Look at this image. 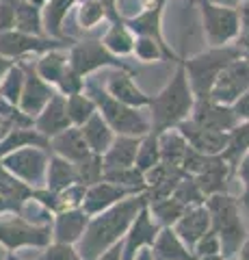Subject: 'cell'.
<instances>
[{"label": "cell", "mask_w": 249, "mask_h": 260, "mask_svg": "<svg viewBox=\"0 0 249 260\" xmlns=\"http://www.w3.org/2000/svg\"><path fill=\"white\" fill-rule=\"evenodd\" d=\"M238 15H240V32H249V0L238 7Z\"/></svg>", "instance_id": "681fc988"}, {"label": "cell", "mask_w": 249, "mask_h": 260, "mask_svg": "<svg viewBox=\"0 0 249 260\" xmlns=\"http://www.w3.org/2000/svg\"><path fill=\"white\" fill-rule=\"evenodd\" d=\"M158 145H160V162L182 169L184 156H187V152H189V143L184 141V137L178 133V128H171L160 135Z\"/></svg>", "instance_id": "f1b7e54d"}, {"label": "cell", "mask_w": 249, "mask_h": 260, "mask_svg": "<svg viewBox=\"0 0 249 260\" xmlns=\"http://www.w3.org/2000/svg\"><path fill=\"white\" fill-rule=\"evenodd\" d=\"M95 260H124V245H122V241L115 243L113 247H109L104 254H100Z\"/></svg>", "instance_id": "c3c4849f"}, {"label": "cell", "mask_w": 249, "mask_h": 260, "mask_svg": "<svg viewBox=\"0 0 249 260\" xmlns=\"http://www.w3.org/2000/svg\"><path fill=\"white\" fill-rule=\"evenodd\" d=\"M15 28V0H0V32Z\"/></svg>", "instance_id": "f6af8a7d"}, {"label": "cell", "mask_w": 249, "mask_h": 260, "mask_svg": "<svg viewBox=\"0 0 249 260\" xmlns=\"http://www.w3.org/2000/svg\"><path fill=\"white\" fill-rule=\"evenodd\" d=\"M20 148H42L48 150L50 148V139L44 137L42 133H37L33 126H26V128H13L9 130L3 139H0V158L5 154H9L13 150H20Z\"/></svg>", "instance_id": "484cf974"}, {"label": "cell", "mask_w": 249, "mask_h": 260, "mask_svg": "<svg viewBox=\"0 0 249 260\" xmlns=\"http://www.w3.org/2000/svg\"><path fill=\"white\" fill-rule=\"evenodd\" d=\"M106 93L115 98L117 102L128 104L132 109H143L150 104V95L143 93L134 83V74L126 70H113L111 76L106 78Z\"/></svg>", "instance_id": "ac0fdd59"}, {"label": "cell", "mask_w": 249, "mask_h": 260, "mask_svg": "<svg viewBox=\"0 0 249 260\" xmlns=\"http://www.w3.org/2000/svg\"><path fill=\"white\" fill-rule=\"evenodd\" d=\"M158 232H160V225L152 219L150 208L146 204L139 213H136L130 228H128V232L124 234V239H122L124 260H134V256L139 254L141 249H150L152 243L156 241Z\"/></svg>", "instance_id": "5bb4252c"}, {"label": "cell", "mask_w": 249, "mask_h": 260, "mask_svg": "<svg viewBox=\"0 0 249 260\" xmlns=\"http://www.w3.org/2000/svg\"><path fill=\"white\" fill-rule=\"evenodd\" d=\"M148 208H150L152 219H154L160 228H173V223L178 221L182 213L187 210V206L180 204L173 195H167V198H150Z\"/></svg>", "instance_id": "1f68e13d"}, {"label": "cell", "mask_w": 249, "mask_h": 260, "mask_svg": "<svg viewBox=\"0 0 249 260\" xmlns=\"http://www.w3.org/2000/svg\"><path fill=\"white\" fill-rule=\"evenodd\" d=\"M67 61H69V68L78 72L80 76H89L93 72L104 70V68H111V70H126V72H132L134 70L128 65L126 61H122L119 56H115L113 52L106 50L100 39H85V42H74V46L69 48L67 52Z\"/></svg>", "instance_id": "ba28073f"}, {"label": "cell", "mask_w": 249, "mask_h": 260, "mask_svg": "<svg viewBox=\"0 0 249 260\" xmlns=\"http://www.w3.org/2000/svg\"><path fill=\"white\" fill-rule=\"evenodd\" d=\"M148 200H150V195L146 191V193L132 195V198H126L119 202V204L93 215L89 219V223H87L83 239H80L76 245L83 260H95L109 247H113L115 243L122 241L132 223V219L148 204Z\"/></svg>", "instance_id": "6da1fadb"}, {"label": "cell", "mask_w": 249, "mask_h": 260, "mask_svg": "<svg viewBox=\"0 0 249 260\" xmlns=\"http://www.w3.org/2000/svg\"><path fill=\"white\" fill-rule=\"evenodd\" d=\"M234 46L240 54V59H245L249 63V32H240V35L234 39Z\"/></svg>", "instance_id": "7dc6e473"}, {"label": "cell", "mask_w": 249, "mask_h": 260, "mask_svg": "<svg viewBox=\"0 0 249 260\" xmlns=\"http://www.w3.org/2000/svg\"><path fill=\"white\" fill-rule=\"evenodd\" d=\"M152 256L154 260H195L193 251L180 241L173 228H160L156 241L152 243Z\"/></svg>", "instance_id": "d4e9b609"}, {"label": "cell", "mask_w": 249, "mask_h": 260, "mask_svg": "<svg viewBox=\"0 0 249 260\" xmlns=\"http://www.w3.org/2000/svg\"><path fill=\"white\" fill-rule=\"evenodd\" d=\"M80 130H83V137H85L87 145H89V150L93 154H100V156L111 148V143L115 139V133L111 130V126L104 121L100 113H95L93 117L87 119L85 124L80 126Z\"/></svg>", "instance_id": "4316f807"}, {"label": "cell", "mask_w": 249, "mask_h": 260, "mask_svg": "<svg viewBox=\"0 0 249 260\" xmlns=\"http://www.w3.org/2000/svg\"><path fill=\"white\" fill-rule=\"evenodd\" d=\"M193 107H195V95H193L187 72L180 61L167 85L156 95L150 98V133L160 137L167 130L175 128L180 121L191 117Z\"/></svg>", "instance_id": "7a4b0ae2"}, {"label": "cell", "mask_w": 249, "mask_h": 260, "mask_svg": "<svg viewBox=\"0 0 249 260\" xmlns=\"http://www.w3.org/2000/svg\"><path fill=\"white\" fill-rule=\"evenodd\" d=\"M139 193H146V191H136V189H126V186H119L113 182H106V180H100L91 186H87L85 191V200H83V208L87 215L93 217L106 210L111 206L119 204L122 200L126 198H132V195H139Z\"/></svg>", "instance_id": "2e32d148"}, {"label": "cell", "mask_w": 249, "mask_h": 260, "mask_svg": "<svg viewBox=\"0 0 249 260\" xmlns=\"http://www.w3.org/2000/svg\"><path fill=\"white\" fill-rule=\"evenodd\" d=\"M234 176L240 180V186H243V193H240V204L245 206L247 215H249V150L243 154V158L236 162Z\"/></svg>", "instance_id": "ee69618b"}, {"label": "cell", "mask_w": 249, "mask_h": 260, "mask_svg": "<svg viewBox=\"0 0 249 260\" xmlns=\"http://www.w3.org/2000/svg\"><path fill=\"white\" fill-rule=\"evenodd\" d=\"M22 70H24V87H22V95L18 107L24 115H28L30 119H35L39 113L44 111V107L54 98L57 89L52 85H48L46 80L37 74L35 63L30 61H22Z\"/></svg>", "instance_id": "8fae6325"}, {"label": "cell", "mask_w": 249, "mask_h": 260, "mask_svg": "<svg viewBox=\"0 0 249 260\" xmlns=\"http://www.w3.org/2000/svg\"><path fill=\"white\" fill-rule=\"evenodd\" d=\"M50 150L57 154V156L74 162V165L80 162V160H85L91 154L89 145H87L85 137H83V130H80L78 126H69L67 130H63L61 135L52 137L50 139Z\"/></svg>", "instance_id": "7402d4cb"}, {"label": "cell", "mask_w": 249, "mask_h": 260, "mask_svg": "<svg viewBox=\"0 0 249 260\" xmlns=\"http://www.w3.org/2000/svg\"><path fill=\"white\" fill-rule=\"evenodd\" d=\"M76 169V180L83 186H91L95 182H100L104 178V167H102V156L100 154H89L85 160H80L74 165Z\"/></svg>", "instance_id": "74e56055"}, {"label": "cell", "mask_w": 249, "mask_h": 260, "mask_svg": "<svg viewBox=\"0 0 249 260\" xmlns=\"http://www.w3.org/2000/svg\"><path fill=\"white\" fill-rule=\"evenodd\" d=\"M35 260H83V256L78 254L76 245H63V243H50L42 256Z\"/></svg>", "instance_id": "b9f144b4"}, {"label": "cell", "mask_w": 249, "mask_h": 260, "mask_svg": "<svg viewBox=\"0 0 249 260\" xmlns=\"http://www.w3.org/2000/svg\"><path fill=\"white\" fill-rule=\"evenodd\" d=\"M223 260H238V258H223Z\"/></svg>", "instance_id": "6f0895ef"}, {"label": "cell", "mask_w": 249, "mask_h": 260, "mask_svg": "<svg viewBox=\"0 0 249 260\" xmlns=\"http://www.w3.org/2000/svg\"><path fill=\"white\" fill-rule=\"evenodd\" d=\"M195 260H223L221 254H217V256H197Z\"/></svg>", "instance_id": "11a10c76"}, {"label": "cell", "mask_w": 249, "mask_h": 260, "mask_svg": "<svg viewBox=\"0 0 249 260\" xmlns=\"http://www.w3.org/2000/svg\"><path fill=\"white\" fill-rule=\"evenodd\" d=\"M139 143H141V137L115 135V139H113V143H111V148L102 154V167H104V172H115V169L134 167Z\"/></svg>", "instance_id": "44dd1931"}, {"label": "cell", "mask_w": 249, "mask_h": 260, "mask_svg": "<svg viewBox=\"0 0 249 260\" xmlns=\"http://www.w3.org/2000/svg\"><path fill=\"white\" fill-rule=\"evenodd\" d=\"M134 260H154V256H152V251H150V249H141L139 254L134 256Z\"/></svg>", "instance_id": "db71d44e"}, {"label": "cell", "mask_w": 249, "mask_h": 260, "mask_svg": "<svg viewBox=\"0 0 249 260\" xmlns=\"http://www.w3.org/2000/svg\"><path fill=\"white\" fill-rule=\"evenodd\" d=\"M72 48L74 42H61V39H52L46 35H28V32L20 30H7L0 32V56L5 59H20V56L39 54L50 50H61V48Z\"/></svg>", "instance_id": "30bf717a"}, {"label": "cell", "mask_w": 249, "mask_h": 260, "mask_svg": "<svg viewBox=\"0 0 249 260\" xmlns=\"http://www.w3.org/2000/svg\"><path fill=\"white\" fill-rule=\"evenodd\" d=\"M206 208L210 213V230L221 241V256L236 258L240 245L247 237L245 223L240 219V200L230 193H215L206 198Z\"/></svg>", "instance_id": "3957f363"}, {"label": "cell", "mask_w": 249, "mask_h": 260, "mask_svg": "<svg viewBox=\"0 0 249 260\" xmlns=\"http://www.w3.org/2000/svg\"><path fill=\"white\" fill-rule=\"evenodd\" d=\"M72 184H78L76 180V169H74V162H69L65 158L52 154L48 158V169H46V189H50L54 193L59 191H65L67 186Z\"/></svg>", "instance_id": "83f0119b"}, {"label": "cell", "mask_w": 249, "mask_h": 260, "mask_svg": "<svg viewBox=\"0 0 249 260\" xmlns=\"http://www.w3.org/2000/svg\"><path fill=\"white\" fill-rule=\"evenodd\" d=\"M191 119L197 121L199 126H206L210 130H219V133H230V130H234L240 124L234 109L228 107V104L215 102L210 98H199V100H195Z\"/></svg>", "instance_id": "9a60e30c"}, {"label": "cell", "mask_w": 249, "mask_h": 260, "mask_svg": "<svg viewBox=\"0 0 249 260\" xmlns=\"http://www.w3.org/2000/svg\"><path fill=\"white\" fill-rule=\"evenodd\" d=\"M245 91H249V63L245 59H236L215 80L208 98L215 102L232 107Z\"/></svg>", "instance_id": "7c38bea8"}, {"label": "cell", "mask_w": 249, "mask_h": 260, "mask_svg": "<svg viewBox=\"0 0 249 260\" xmlns=\"http://www.w3.org/2000/svg\"><path fill=\"white\" fill-rule=\"evenodd\" d=\"M67 65H69L67 52H65V48H61V50L44 52L42 56H39V61H35V70L48 85L57 87L59 78L63 76V72L67 70Z\"/></svg>", "instance_id": "d6a6232c"}, {"label": "cell", "mask_w": 249, "mask_h": 260, "mask_svg": "<svg viewBox=\"0 0 249 260\" xmlns=\"http://www.w3.org/2000/svg\"><path fill=\"white\" fill-rule=\"evenodd\" d=\"M52 243V223H33L22 215L9 213L0 219V245L7 251L24 247L46 249Z\"/></svg>", "instance_id": "8992f818"}, {"label": "cell", "mask_w": 249, "mask_h": 260, "mask_svg": "<svg viewBox=\"0 0 249 260\" xmlns=\"http://www.w3.org/2000/svg\"><path fill=\"white\" fill-rule=\"evenodd\" d=\"M160 162V145H158V137H154L152 133H148L146 137H141L139 150H136V160L134 167L146 176L150 169H154Z\"/></svg>", "instance_id": "d590c367"}, {"label": "cell", "mask_w": 249, "mask_h": 260, "mask_svg": "<svg viewBox=\"0 0 249 260\" xmlns=\"http://www.w3.org/2000/svg\"><path fill=\"white\" fill-rule=\"evenodd\" d=\"M132 54L136 56L139 61L143 63H154V61H163V59H169L163 48H160L152 37H143L139 35L134 39V48H132Z\"/></svg>", "instance_id": "ab89813d"}, {"label": "cell", "mask_w": 249, "mask_h": 260, "mask_svg": "<svg viewBox=\"0 0 249 260\" xmlns=\"http://www.w3.org/2000/svg\"><path fill=\"white\" fill-rule=\"evenodd\" d=\"M178 133L184 137V141L189 143L191 150H195L206 156H219L228 148V135L230 133H219V130H210L206 126H199L197 121H193L191 117L180 121Z\"/></svg>", "instance_id": "4fadbf2b"}, {"label": "cell", "mask_w": 249, "mask_h": 260, "mask_svg": "<svg viewBox=\"0 0 249 260\" xmlns=\"http://www.w3.org/2000/svg\"><path fill=\"white\" fill-rule=\"evenodd\" d=\"M175 234L180 237V241L187 245L191 251L195 247V243L210 230V213H208L206 204H197V206H189L182 213V217L173 223Z\"/></svg>", "instance_id": "d6986e66"}, {"label": "cell", "mask_w": 249, "mask_h": 260, "mask_svg": "<svg viewBox=\"0 0 249 260\" xmlns=\"http://www.w3.org/2000/svg\"><path fill=\"white\" fill-rule=\"evenodd\" d=\"M85 93L91 95V100L98 107V113L104 117V121L111 126L115 135L146 137L150 133V119L143 115L141 109H132L128 104L117 102L115 98H111L106 93V89H102L95 83L85 85Z\"/></svg>", "instance_id": "5b68a950"}, {"label": "cell", "mask_w": 249, "mask_h": 260, "mask_svg": "<svg viewBox=\"0 0 249 260\" xmlns=\"http://www.w3.org/2000/svg\"><path fill=\"white\" fill-rule=\"evenodd\" d=\"M230 176H234V172H232V167L228 165V160L219 154V156L210 158V162L206 165L202 174H197L193 178H195L199 191L204 193V198H210L215 193H228L226 186H228Z\"/></svg>", "instance_id": "603a6c76"}, {"label": "cell", "mask_w": 249, "mask_h": 260, "mask_svg": "<svg viewBox=\"0 0 249 260\" xmlns=\"http://www.w3.org/2000/svg\"><path fill=\"white\" fill-rule=\"evenodd\" d=\"M134 39L136 35L126 26L124 20H115L113 24H111V28L106 30V35H104L100 42L106 46L109 52H113L115 56H128L132 54V48H134Z\"/></svg>", "instance_id": "f546056e"}, {"label": "cell", "mask_w": 249, "mask_h": 260, "mask_svg": "<svg viewBox=\"0 0 249 260\" xmlns=\"http://www.w3.org/2000/svg\"><path fill=\"white\" fill-rule=\"evenodd\" d=\"M22 87H24V70L20 63H13L7 74L0 83V98L9 104H15L18 107L20 95H22Z\"/></svg>", "instance_id": "8d00e7d4"}, {"label": "cell", "mask_w": 249, "mask_h": 260, "mask_svg": "<svg viewBox=\"0 0 249 260\" xmlns=\"http://www.w3.org/2000/svg\"><path fill=\"white\" fill-rule=\"evenodd\" d=\"M236 59H240V54L236 50V46L230 44V46H219V48H208V50L191 56L187 61H182L195 100L210 95L215 80L219 78L221 72Z\"/></svg>", "instance_id": "277c9868"}, {"label": "cell", "mask_w": 249, "mask_h": 260, "mask_svg": "<svg viewBox=\"0 0 249 260\" xmlns=\"http://www.w3.org/2000/svg\"><path fill=\"white\" fill-rule=\"evenodd\" d=\"M221 254V241L217 237V232L208 230L202 239L195 243V247H193V256H217Z\"/></svg>", "instance_id": "7bdbcfd3"}, {"label": "cell", "mask_w": 249, "mask_h": 260, "mask_svg": "<svg viewBox=\"0 0 249 260\" xmlns=\"http://www.w3.org/2000/svg\"><path fill=\"white\" fill-rule=\"evenodd\" d=\"M72 126V121L67 117V109H65V95H61L59 91L54 93V98L44 107V111L33 119V128L37 133H42L48 139L61 135L63 130H67Z\"/></svg>", "instance_id": "ffe728a7"}, {"label": "cell", "mask_w": 249, "mask_h": 260, "mask_svg": "<svg viewBox=\"0 0 249 260\" xmlns=\"http://www.w3.org/2000/svg\"><path fill=\"white\" fill-rule=\"evenodd\" d=\"M85 85H87L85 78L67 65V70L63 72V76L59 78V83H57V87H54V89H57L61 95L67 98V95H74V93H83L85 91Z\"/></svg>", "instance_id": "60d3db41"}, {"label": "cell", "mask_w": 249, "mask_h": 260, "mask_svg": "<svg viewBox=\"0 0 249 260\" xmlns=\"http://www.w3.org/2000/svg\"><path fill=\"white\" fill-rule=\"evenodd\" d=\"M65 109H67V117L72 121V126H78V128L98 113V107H95V102L91 100V95L85 93V91L67 95L65 98Z\"/></svg>", "instance_id": "e575fe53"}, {"label": "cell", "mask_w": 249, "mask_h": 260, "mask_svg": "<svg viewBox=\"0 0 249 260\" xmlns=\"http://www.w3.org/2000/svg\"><path fill=\"white\" fill-rule=\"evenodd\" d=\"M89 215L83 208L61 210L52 219V243H63V245H78L89 223Z\"/></svg>", "instance_id": "e0dca14e"}, {"label": "cell", "mask_w": 249, "mask_h": 260, "mask_svg": "<svg viewBox=\"0 0 249 260\" xmlns=\"http://www.w3.org/2000/svg\"><path fill=\"white\" fill-rule=\"evenodd\" d=\"M48 158H50L48 156V150L20 148V150H13L9 154H5V156L0 158V162H3V167L11 176H15L24 184L37 189V186H42L46 182Z\"/></svg>", "instance_id": "9c48e42d"}, {"label": "cell", "mask_w": 249, "mask_h": 260, "mask_svg": "<svg viewBox=\"0 0 249 260\" xmlns=\"http://www.w3.org/2000/svg\"><path fill=\"white\" fill-rule=\"evenodd\" d=\"M173 198L180 202V204H184V206H197V204H204L206 202V198H204V193L199 191V186H197V182H195V178L193 176H187L184 174L182 176V180L175 184V189H173Z\"/></svg>", "instance_id": "f35d334b"}, {"label": "cell", "mask_w": 249, "mask_h": 260, "mask_svg": "<svg viewBox=\"0 0 249 260\" xmlns=\"http://www.w3.org/2000/svg\"><path fill=\"white\" fill-rule=\"evenodd\" d=\"M3 260H22V258H20V256H15L13 251H7V254H5V258H3Z\"/></svg>", "instance_id": "9f6ffc18"}, {"label": "cell", "mask_w": 249, "mask_h": 260, "mask_svg": "<svg viewBox=\"0 0 249 260\" xmlns=\"http://www.w3.org/2000/svg\"><path fill=\"white\" fill-rule=\"evenodd\" d=\"M28 35H46L42 22V7L30 0H15V28ZM48 37V35H46Z\"/></svg>", "instance_id": "4dcf8cb0"}, {"label": "cell", "mask_w": 249, "mask_h": 260, "mask_svg": "<svg viewBox=\"0 0 249 260\" xmlns=\"http://www.w3.org/2000/svg\"><path fill=\"white\" fill-rule=\"evenodd\" d=\"M11 65H13L11 59H5V56H0V83H3V78H5V74H7V70H9Z\"/></svg>", "instance_id": "f5cc1de1"}, {"label": "cell", "mask_w": 249, "mask_h": 260, "mask_svg": "<svg viewBox=\"0 0 249 260\" xmlns=\"http://www.w3.org/2000/svg\"><path fill=\"white\" fill-rule=\"evenodd\" d=\"M247 150H249V119L240 121V124L234 130H230V135H228V148H226V152H223L221 156L228 160V165L232 167V172H234L236 162L243 158V154Z\"/></svg>", "instance_id": "836d02e7"}, {"label": "cell", "mask_w": 249, "mask_h": 260, "mask_svg": "<svg viewBox=\"0 0 249 260\" xmlns=\"http://www.w3.org/2000/svg\"><path fill=\"white\" fill-rule=\"evenodd\" d=\"M232 109H234V113L238 115V119L240 121H245V119H249V91H245L243 95L238 98V100L232 104Z\"/></svg>", "instance_id": "bcb514c9"}, {"label": "cell", "mask_w": 249, "mask_h": 260, "mask_svg": "<svg viewBox=\"0 0 249 260\" xmlns=\"http://www.w3.org/2000/svg\"><path fill=\"white\" fill-rule=\"evenodd\" d=\"M76 0H46L42 5V22H44V32L52 39H61V42H74L65 35V20L69 9L74 7Z\"/></svg>", "instance_id": "cb8c5ba5"}, {"label": "cell", "mask_w": 249, "mask_h": 260, "mask_svg": "<svg viewBox=\"0 0 249 260\" xmlns=\"http://www.w3.org/2000/svg\"><path fill=\"white\" fill-rule=\"evenodd\" d=\"M236 258H238V260H249V234L245 237V241H243V245H240Z\"/></svg>", "instance_id": "816d5d0a"}, {"label": "cell", "mask_w": 249, "mask_h": 260, "mask_svg": "<svg viewBox=\"0 0 249 260\" xmlns=\"http://www.w3.org/2000/svg\"><path fill=\"white\" fill-rule=\"evenodd\" d=\"M202 13V26L208 48L230 46L240 35V15L238 9L215 5L210 0H195Z\"/></svg>", "instance_id": "52a82bcc"}, {"label": "cell", "mask_w": 249, "mask_h": 260, "mask_svg": "<svg viewBox=\"0 0 249 260\" xmlns=\"http://www.w3.org/2000/svg\"><path fill=\"white\" fill-rule=\"evenodd\" d=\"M210 3L221 5V7H230V9H238V7L243 3H247V0H210Z\"/></svg>", "instance_id": "f907efd6"}]
</instances>
